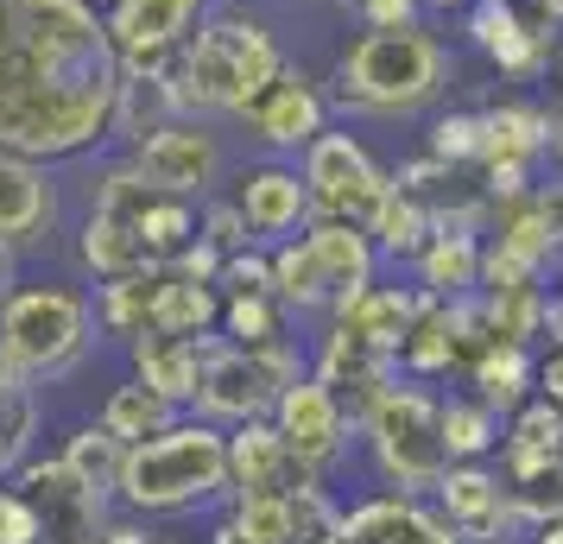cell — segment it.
<instances>
[{
  "instance_id": "obj_1",
  "label": "cell",
  "mask_w": 563,
  "mask_h": 544,
  "mask_svg": "<svg viewBox=\"0 0 563 544\" xmlns=\"http://www.w3.org/2000/svg\"><path fill=\"white\" fill-rule=\"evenodd\" d=\"M128 64L96 0H0V146L64 158L114 140Z\"/></svg>"
},
{
  "instance_id": "obj_2",
  "label": "cell",
  "mask_w": 563,
  "mask_h": 544,
  "mask_svg": "<svg viewBox=\"0 0 563 544\" xmlns=\"http://www.w3.org/2000/svg\"><path fill=\"white\" fill-rule=\"evenodd\" d=\"M456 57L431 26H361L330 64V102L361 121H411L443 102Z\"/></svg>"
},
{
  "instance_id": "obj_3",
  "label": "cell",
  "mask_w": 563,
  "mask_h": 544,
  "mask_svg": "<svg viewBox=\"0 0 563 544\" xmlns=\"http://www.w3.org/2000/svg\"><path fill=\"white\" fill-rule=\"evenodd\" d=\"M285 64L291 57H285V45L273 38V26L260 13L209 7V20L190 32V45L165 64V89H172L178 114H197V121L229 114V121H241V108L254 102Z\"/></svg>"
},
{
  "instance_id": "obj_4",
  "label": "cell",
  "mask_w": 563,
  "mask_h": 544,
  "mask_svg": "<svg viewBox=\"0 0 563 544\" xmlns=\"http://www.w3.org/2000/svg\"><path fill=\"white\" fill-rule=\"evenodd\" d=\"M209 500H229V431L184 412L172 431L133 443L121 475V507L140 519L190 513Z\"/></svg>"
},
{
  "instance_id": "obj_5",
  "label": "cell",
  "mask_w": 563,
  "mask_h": 544,
  "mask_svg": "<svg viewBox=\"0 0 563 544\" xmlns=\"http://www.w3.org/2000/svg\"><path fill=\"white\" fill-rule=\"evenodd\" d=\"M380 279V247L361 222L317 215L305 234L273 247V291L291 317H335Z\"/></svg>"
},
{
  "instance_id": "obj_6",
  "label": "cell",
  "mask_w": 563,
  "mask_h": 544,
  "mask_svg": "<svg viewBox=\"0 0 563 544\" xmlns=\"http://www.w3.org/2000/svg\"><path fill=\"white\" fill-rule=\"evenodd\" d=\"M361 449L386 488L431 493L450 475V437H443V399L424 380H393V387L361 412Z\"/></svg>"
},
{
  "instance_id": "obj_7",
  "label": "cell",
  "mask_w": 563,
  "mask_h": 544,
  "mask_svg": "<svg viewBox=\"0 0 563 544\" xmlns=\"http://www.w3.org/2000/svg\"><path fill=\"white\" fill-rule=\"evenodd\" d=\"M96 304L64 279H38V286H13L0 298V342L20 355L32 380H64L89 362L96 348Z\"/></svg>"
},
{
  "instance_id": "obj_8",
  "label": "cell",
  "mask_w": 563,
  "mask_h": 544,
  "mask_svg": "<svg viewBox=\"0 0 563 544\" xmlns=\"http://www.w3.org/2000/svg\"><path fill=\"white\" fill-rule=\"evenodd\" d=\"M310 362L298 355V342H266V348H241V342H209L203 362V387H197V406L190 412L209 418V424H254V418H273L279 392L291 380H305Z\"/></svg>"
},
{
  "instance_id": "obj_9",
  "label": "cell",
  "mask_w": 563,
  "mask_h": 544,
  "mask_svg": "<svg viewBox=\"0 0 563 544\" xmlns=\"http://www.w3.org/2000/svg\"><path fill=\"white\" fill-rule=\"evenodd\" d=\"M298 165H305L317 215H335V222H361V229H367V222L380 215V203L393 197V171H386L380 158L367 153V140L349 133V127L317 133L305 153H298Z\"/></svg>"
},
{
  "instance_id": "obj_10",
  "label": "cell",
  "mask_w": 563,
  "mask_h": 544,
  "mask_svg": "<svg viewBox=\"0 0 563 544\" xmlns=\"http://www.w3.org/2000/svg\"><path fill=\"white\" fill-rule=\"evenodd\" d=\"M462 32H468V45L512 82L551 77V57H558V38H563L532 0H475V7L462 13Z\"/></svg>"
},
{
  "instance_id": "obj_11",
  "label": "cell",
  "mask_w": 563,
  "mask_h": 544,
  "mask_svg": "<svg viewBox=\"0 0 563 544\" xmlns=\"http://www.w3.org/2000/svg\"><path fill=\"white\" fill-rule=\"evenodd\" d=\"M128 158L158 184V190L190 197V203L216 197V184H222V171H229L222 140H216L197 114H172V121H158L153 133H140V140L128 146Z\"/></svg>"
},
{
  "instance_id": "obj_12",
  "label": "cell",
  "mask_w": 563,
  "mask_h": 544,
  "mask_svg": "<svg viewBox=\"0 0 563 544\" xmlns=\"http://www.w3.org/2000/svg\"><path fill=\"white\" fill-rule=\"evenodd\" d=\"M330 108L335 102L323 82L310 77V70H298V64H285L279 77L241 108V127H247V140H254L260 153L298 158L317 133H330Z\"/></svg>"
},
{
  "instance_id": "obj_13",
  "label": "cell",
  "mask_w": 563,
  "mask_h": 544,
  "mask_svg": "<svg viewBox=\"0 0 563 544\" xmlns=\"http://www.w3.org/2000/svg\"><path fill=\"white\" fill-rule=\"evenodd\" d=\"M273 424H279V437L291 443V456H298L317 481H323V475L349 456V443L361 437L355 412L342 406V392H335L330 380H317V374H305V380H291V387L279 392Z\"/></svg>"
},
{
  "instance_id": "obj_14",
  "label": "cell",
  "mask_w": 563,
  "mask_h": 544,
  "mask_svg": "<svg viewBox=\"0 0 563 544\" xmlns=\"http://www.w3.org/2000/svg\"><path fill=\"white\" fill-rule=\"evenodd\" d=\"M13 488L26 493L45 519V544H102L108 532V493H96L64 456H26L13 475Z\"/></svg>"
},
{
  "instance_id": "obj_15",
  "label": "cell",
  "mask_w": 563,
  "mask_h": 544,
  "mask_svg": "<svg viewBox=\"0 0 563 544\" xmlns=\"http://www.w3.org/2000/svg\"><path fill=\"white\" fill-rule=\"evenodd\" d=\"M229 203L247 215L260 247H279L291 234H305L317 222V203H310V184H305V165L298 158H260L247 171H234L229 184Z\"/></svg>"
},
{
  "instance_id": "obj_16",
  "label": "cell",
  "mask_w": 563,
  "mask_h": 544,
  "mask_svg": "<svg viewBox=\"0 0 563 544\" xmlns=\"http://www.w3.org/2000/svg\"><path fill=\"white\" fill-rule=\"evenodd\" d=\"M431 500L468 544H500V539H526L532 532L519 519L507 468H494V463H450V475L431 488Z\"/></svg>"
},
{
  "instance_id": "obj_17",
  "label": "cell",
  "mask_w": 563,
  "mask_h": 544,
  "mask_svg": "<svg viewBox=\"0 0 563 544\" xmlns=\"http://www.w3.org/2000/svg\"><path fill=\"white\" fill-rule=\"evenodd\" d=\"M102 13L128 70H165L209 20V0H108Z\"/></svg>"
},
{
  "instance_id": "obj_18",
  "label": "cell",
  "mask_w": 563,
  "mask_h": 544,
  "mask_svg": "<svg viewBox=\"0 0 563 544\" xmlns=\"http://www.w3.org/2000/svg\"><path fill=\"white\" fill-rule=\"evenodd\" d=\"M310 374H317V380H330V387L342 392V406L355 412V431H361V412H367L393 380H399V362H393L386 348H374L361 330H349L342 317H330V323H323V336H317V348H310Z\"/></svg>"
},
{
  "instance_id": "obj_19",
  "label": "cell",
  "mask_w": 563,
  "mask_h": 544,
  "mask_svg": "<svg viewBox=\"0 0 563 544\" xmlns=\"http://www.w3.org/2000/svg\"><path fill=\"white\" fill-rule=\"evenodd\" d=\"M342 544H468L443 519L437 500L424 493H406V488H386V493H367L342 513Z\"/></svg>"
},
{
  "instance_id": "obj_20",
  "label": "cell",
  "mask_w": 563,
  "mask_h": 544,
  "mask_svg": "<svg viewBox=\"0 0 563 544\" xmlns=\"http://www.w3.org/2000/svg\"><path fill=\"white\" fill-rule=\"evenodd\" d=\"M52 229H57V184L45 171V158L0 146V247L32 254L38 241H52Z\"/></svg>"
},
{
  "instance_id": "obj_21",
  "label": "cell",
  "mask_w": 563,
  "mask_h": 544,
  "mask_svg": "<svg viewBox=\"0 0 563 544\" xmlns=\"http://www.w3.org/2000/svg\"><path fill=\"white\" fill-rule=\"evenodd\" d=\"M487 241L500 254L526 259L532 273H544L563 254V215H558V184H532L519 197H494L487 203Z\"/></svg>"
},
{
  "instance_id": "obj_22",
  "label": "cell",
  "mask_w": 563,
  "mask_h": 544,
  "mask_svg": "<svg viewBox=\"0 0 563 544\" xmlns=\"http://www.w3.org/2000/svg\"><path fill=\"white\" fill-rule=\"evenodd\" d=\"M305 481H317V475L291 456V443L279 437L273 418H254V424L229 431V500L234 493H291Z\"/></svg>"
},
{
  "instance_id": "obj_23",
  "label": "cell",
  "mask_w": 563,
  "mask_h": 544,
  "mask_svg": "<svg viewBox=\"0 0 563 544\" xmlns=\"http://www.w3.org/2000/svg\"><path fill=\"white\" fill-rule=\"evenodd\" d=\"M209 342L216 336H140L133 342V374L158 387L172 406H197V387H203V362H209Z\"/></svg>"
},
{
  "instance_id": "obj_24",
  "label": "cell",
  "mask_w": 563,
  "mask_h": 544,
  "mask_svg": "<svg viewBox=\"0 0 563 544\" xmlns=\"http://www.w3.org/2000/svg\"><path fill=\"white\" fill-rule=\"evenodd\" d=\"M482 247H487L482 229H437L424 241V254L411 259L418 291H431V298H468V291H482Z\"/></svg>"
},
{
  "instance_id": "obj_25",
  "label": "cell",
  "mask_w": 563,
  "mask_h": 544,
  "mask_svg": "<svg viewBox=\"0 0 563 544\" xmlns=\"http://www.w3.org/2000/svg\"><path fill=\"white\" fill-rule=\"evenodd\" d=\"M153 330H158V336H209V330H222V286L158 266ZM153 330H146V336H153Z\"/></svg>"
},
{
  "instance_id": "obj_26",
  "label": "cell",
  "mask_w": 563,
  "mask_h": 544,
  "mask_svg": "<svg viewBox=\"0 0 563 544\" xmlns=\"http://www.w3.org/2000/svg\"><path fill=\"white\" fill-rule=\"evenodd\" d=\"M462 380H468L475 399H487L500 418H512L538 392V355H532V348H519V342H487L482 355L468 362Z\"/></svg>"
},
{
  "instance_id": "obj_27",
  "label": "cell",
  "mask_w": 563,
  "mask_h": 544,
  "mask_svg": "<svg viewBox=\"0 0 563 544\" xmlns=\"http://www.w3.org/2000/svg\"><path fill=\"white\" fill-rule=\"evenodd\" d=\"M77 259H82V273H96V279H128V273H153L158 266V254L140 241V229L121 222V215H108V209H89V222L77 234Z\"/></svg>"
},
{
  "instance_id": "obj_28",
  "label": "cell",
  "mask_w": 563,
  "mask_h": 544,
  "mask_svg": "<svg viewBox=\"0 0 563 544\" xmlns=\"http://www.w3.org/2000/svg\"><path fill=\"white\" fill-rule=\"evenodd\" d=\"M418 304H424V291L418 286H380V279H374V286L361 291L355 304H342V323H349V330H361V336L374 342V348H386V355H393V362H399V342H406V330H411V317H418Z\"/></svg>"
},
{
  "instance_id": "obj_29",
  "label": "cell",
  "mask_w": 563,
  "mask_h": 544,
  "mask_svg": "<svg viewBox=\"0 0 563 544\" xmlns=\"http://www.w3.org/2000/svg\"><path fill=\"white\" fill-rule=\"evenodd\" d=\"M482 323L494 342H519V348H532L544 342V311H551V291L544 279H519V286H482Z\"/></svg>"
},
{
  "instance_id": "obj_30",
  "label": "cell",
  "mask_w": 563,
  "mask_h": 544,
  "mask_svg": "<svg viewBox=\"0 0 563 544\" xmlns=\"http://www.w3.org/2000/svg\"><path fill=\"white\" fill-rule=\"evenodd\" d=\"M563 456V412L551 399H526L519 412L507 418V437H500V468H538V463H558Z\"/></svg>"
},
{
  "instance_id": "obj_31",
  "label": "cell",
  "mask_w": 563,
  "mask_h": 544,
  "mask_svg": "<svg viewBox=\"0 0 563 544\" xmlns=\"http://www.w3.org/2000/svg\"><path fill=\"white\" fill-rule=\"evenodd\" d=\"M184 418V406H172L158 387H146L140 374L133 380H121V387L102 399V424L114 431V437H128V443H146V437H158V431H172Z\"/></svg>"
},
{
  "instance_id": "obj_32",
  "label": "cell",
  "mask_w": 563,
  "mask_h": 544,
  "mask_svg": "<svg viewBox=\"0 0 563 544\" xmlns=\"http://www.w3.org/2000/svg\"><path fill=\"white\" fill-rule=\"evenodd\" d=\"M128 449H133V443H128V437H114V431H108L102 418H96V424H77V431L64 437V449H57V456H64V463L77 468V475H82V481H89L96 493H108V500H121Z\"/></svg>"
},
{
  "instance_id": "obj_33",
  "label": "cell",
  "mask_w": 563,
  "mask_h": 544,
  "mask_svg": "<svg viewBox=\"0 0 563 544\" xmlns=\"http://www.w3.org/2000/svg\"><path fill=\"white\" fill-rule=\"evenodd\" d=\"M153 291H158V266L153 273H128V279H102V291H96V323H102V336L133 348V342L153 330Z\"/></svg>"
},
{
  "instance_id": "obj_34",
  "label": "cell",
  "mask_w": 563,
  "mask_h": 544,
  "mask_svg": "<svg viewBox=\"0 0 563 544\" xmlns=\"http://www.w3.org/2000/svg\"><path fill=\"white\" fill-rule=\"evenodd\" d=\"M367 234H374V247H380V259H418L424 254V241L437 234V215L424 197H411V190H399L393 184V197L380 203V215L367 222Z\"/></svg>"
},
{
  "instance_id": "obj_35",
  "label": "cell",
  "mask_w": 563,
  "mask_h": 544,
  "mask_svg": "<svg viewBox=\"0 0 563 544\" xmlns=\"http://www.w3.org/2000/svg\"><path fill=\"white\" fill-rule=\"evenodd\" d=\"M291 311L279 291H222V336L241 348H266V342H291Z\"/></svg>"
},
{
  "instance_id": "obj_36",
  "label": "cell",
  "mask_w": 563,
  "mask_h": 544,
  "mask_svg": "<svg viewBox=\"0 0 563 544\" xmlns=\"http://www.w3.org/2000/svg\"><path fill=\"white\" fill-rule=\"evenodd\" d=\"M443 437H450V456L456 463H487L494 449H500V412L475 399V392H456V399H443Z\"/></svg>"
},
{
  "instance_id": "obj_37",
  "label": "cell",
  "mask_w": 563,
  "mask_h": 544,
  "mask_svg": "<svg viewBox=\"0 0 563 544\" xmlns=\"http://www.w3.org/2000/svg\"><path fill=\"white\" fill-rule=\"evenodd\" d=\"M424 153L456 165V171H475L482 165V108H450L437 114L431 133H424Z\"/></svg>"
},
{
  "instance_id": "obj_38",
  "label": "cell",
  "mask_w": 563,
  "mask_h": 544,
  "mask_svg": "<svg viewBox=\"0 0 563 544\" xmlns=\"http://www.w3.org/2000/svg\"><path fill=\"white\" fill-rule=\"evenodd\" d=\"M229 519L247 544H291V493H234Z\"/></svg>"
},
{
  "instance_id": "obj_39",
  "label": "cell",
  "mask_w": 563,
  "mask_h": 544,
  "mask_svg": "<svg viewBox=\"0 0 563 544\" xmlns=\"http://www.w3.org/2000/svg\"><path fill=\"white\" fill-rule=\"evenodd\" d=\"M512 500H519V519L526 525H544V519H563V456L538 468H512ZM532 539V532H526Z\"/></svg>"
},
{
  "instance_id": "obj_40",
  "label": "cell",
  "mask_w": 563,
  "mask_h": 544,
  "mask_svg": "<svg viewBox=\"0 0 563 544\" xmlns=\"http://www.w3.org/2000/svg\"><path fill=\"white\" fill-rule=\"evenodd\" d=\"M203 241L209 247H222V254H241V247H260L254 229H247V215L229 203V197H203Z\"/></svg>"
},
{
  "instance_id": "obj_41",
  "label": "cell",
  "mask_w": 563,
  "mask_h": 544,
  "mask_svg": "<svg viewBox=\"0 0 563 544\" xmlns=\"http://www.w3.org/2000/svg\"><path fill=\"white\" fill-rule=\"evenodd\" d=\"M0 544H45V519L20 488L0 481Z\"/></svg>"
},
{
  "instance_id": "obj_42",
  "label": "cell",
  "mask_w": 563,
  "mask_h": 544,
  "mask_svg": "<svg viewBox=\"0 0 563 544\" xmlns=\"http://www.w3.org/2000/svg\"><path fill=\"white\" fill-rule=\"evenodd\" d=\"M222 291H273V247H241L222 259Z\"/></svg>"
},
{
  "instance_id": "obj_43",
  "label": "cell",
  "mask_w": 563,
  "mask_h": 544,
  "mask_svg": "<svg viewBox=\"0 0 563 544\" xmlns=\"http://www.w3.org/2000/svg\"><path fill=\"white\" fill-rule=\"evenodd\" d=\"M361 26H424V0H361Z\"/></svg>"
},
{
  "instance_id": "obj_44",
  "label": "cell",
  "mask_w": 563,
  "mask_h": 544,
  "mask_svg": "<svg viewBox=\"0 0 563 544\" xmlns=\"http://www.w3.org/2000/svg\"><path fill=\"white\" fill-rule=\"evenodd\" d=\"M538 399H551L563 412V348H544L538 355Z\"/></svg>"
},
{
  "instance_id": "obj_45",
  "label": "cell",
  "mask_w": 563,
  "mask_h": 544,
  "mask_svg": "<svg viewBox=\"0 0 563 544\" xmlns=\"http://www.w3.org/2000/svg\"><path fill=\"white\" fill-rule=\"evenodd\" d=\"M20 392H32V374L20 367V355L0 342V406H7V399H20Z\"/></svg>"
},
{
  "instance_id": "obj_46",
  "label": "cell",
  "mask_w": 563,
  "mask_h": 544,
  "mask_svg": "<svg viewBox=\"0 0 563 544\" xmlns=\"http://www.w3.org/2000/svg\"><path fill=\"white\" fill-rule=\"evenodd\" d=\"M102 544H158V539H153V532H140V525H128V519H108Z\"/></svg>"
},
{
  "instance_id": "obj_47",
  "label": "cell",
  "mask_w": 563,
  "mask_h": 544,
  "mask_svg": "<svg viewBox=\"0 0 563 544\" xmlns=\"http://www.w3.org/2000/svg\"><path fill=\"white\" fill-rule=\"evenodd\" d=\"M544 348H563V291H551V311H544Z\"/></svg>"
},
{
  "instance_id": "obj_48",
  "label": "cell",
  "mask_w": 563,
  "mask_h": 544,
  "mask_svg": "<svg viewBox=\"0 0 563 544\" xmlns=\"http://www.w3.org/2000/svg\"><path fill=\"white\" fill-rule=\"evenodd\" d=\"M532 544H563V519H544V525H532Z\"/></svg>"
},
{
  "instance_id": "obj_49",
  "label": "cell",
  "mask_w": 563,
  "mask_h": 544,
  "mask_svg": "<svg viewBox=\"0 0 563 544\" xmlns=\"http://www.w3.org/2000/svg\"><path fill=\"white\" fill-rule=\"evenodd\" d=\"M475 0H424V13H468Z\"/></svg>"
},
{
  "instance_id": "obj_50",
  "label": "cell",
  "mask_w": 563,
  "mask_h": 544,
  "mask_svg": "<svg viewBox=\"0 0 563 544\" xmlns=\"http://www.w3.org/2000/svg\"><path fill=\"white\" fill-rule=\"evenodd\" d=\"M532 7H538V13H544V20H551V26L563 32V0H532Z\"/></svg>"
},
{
  "instance_id": "obj_51",
  "label": "cell",
  "mask_w": 563,
  "mask_h": 544,
  "mask_svg": "<svg viewBox=\"0 0 563 544\" xmlns=\"http://www.w3.org/2000/svg\"><path fill=\"white\" fill-rule=\"evenodd\" d=\"M551 82H558V108H563V38H558V57H551Z\"/></svg>"
},
{
  "instance_id": "obj_52",
  "label": "cell",
  "mask_w": 563,
  "mask_h": 544,
  "mask_svg": "<svg viewBox=\"0 0 563 544\" xmlns=\"http://www.w3.org/2000/svg\"><path fill=\"white\" fill-rule=\"evenodd\" d=\"M330 7H342V13H361V0H330Z\"/></svg>"
},
{
  "instance_id": "obj_53",
  "label": "cell",
  "mask_w": 563,
  "mask_h": 544,
  "mask_svg": "<svg viewBox=\"0 0 563 544\" xmlns=\"http://www.w3.org/2000/svg\"><path fill=\"white\" fill-rule=\"evenodd\" d=\"M500 544H519V539H500Z\"/></svg>"
},
{
  "instance_id": "obj_54",
  "label": "cell",
  "mask_w": 563,
  "mask_h": 544,
  "mask_svg": "<svg viewBox=\"0 0 563 544\" xmlns=\"http://www.w3.org/2000/svg\"><path fill=\"white\" fill-rule=\"evenodd\" d=\"M0 298H7V291H0Z\"/></svg>"
},
{
  "instance_id": "obj_55",
  "label": "cell",
  "mask_w": 563,
  "mask_h": 544,
  "mask_svg": "<svg viewBox=\"0 0 563 544\" xmlns=\"http://www.w3.org/2000/svg\"><path fill=\"white\" fill-rule=\"evenodd\" d=\"M102 7H108V0H102Z\"/></svg>"
}]
</instances>
